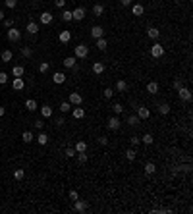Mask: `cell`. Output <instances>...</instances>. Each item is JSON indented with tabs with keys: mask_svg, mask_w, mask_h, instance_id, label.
<instances>
[{
	"mask_svg": "<svg viewBox=\"0 0 193 214\" xmlns=\"http://www.w3.org/2000/svg\"><path fill=\"white\" fill-rule=\"evenodd\" d=\"M126 89H127V83H126L124 79H118V83H116V91H118V93H124Z\"/></svg>",
	"mask_w": 193,
	"mask_h": 214,
	"instance_id": "cell-28",
	"label": "cell"
},
{
	"mask_svg": "<svg viewBox=\"0 0 193 214\" xmlns=\"http://www.w3.org/2000/svg\"><path fill=\"white\" fill-rule=\"evenodd\" d=\"M147 93L156 95V93H159V83H156V81H149V83H147Z\"/></svg>",
	"mask_w": 193,
	"mask_h": 214,
	"instance_id": "cell-15",
	"label": "cell"
},
{
	"mask_svg": "<svg viewBox=\"0 0 193 214\" xmlns=\"http://www.w3.org/2000/svg\"><path fill=\"white\" fill-rule=\"evenodd\" d=\"M35 127H39V129H41V127H42V120H37V122H35Z\"/></svg>",
	"mask_w": 193,
	"mask_h": 214,
	"instance_id": "cell-55",
	"label": "cell"
},
{
	"mask_svg": "<svg viewBox=\"0 0 193 214\" xmlns=\"http://www.w3.org/2000/svg\"><path fill=\"white\" fill-rule=\"evenodd\" d=\"M155 172H156V166H155L153 162H147V164H145V174H147V176H153Z\"/></svg>",
	"mask_w": 193,
	"mask_h": 214,
	"instance_id": "cell-23",
	"label": "cell"
},
{
	"mask_svg": "<svg viewBox=\"0 0 193 214\" xmlns=\"http://www.w3.org/2000/svg\"><path fill=\"white\" fill-rule=\"evenodd\" d=\"M71 108H74V106H71V104H70L68 101H66V102H62V104H60V110H62V112H70Z\"/></svg>",
	"mask_w": 193,
	"mask_h": 214,
	"instance_id": "cell-39",
	"label": "cell"
},
{
	"mask_svg": "<svg viewBox=\"0 0 193 214\" xmlns=\"http://www.w3.org/2000/svg\"><path fill=\"white\" fill-rule=\"evenodd\" d=\"M68 102L71 106H79L83 102V97L79 95V93H70V98H68Z\"/></svg>",
	"mask_w": 193,
	"mask_h": 214,
	"instance_id": "cell-4",
	"label": "cell"
},
{
	"mask_svg": "<svg viewBox=\"0 0 193 214\" xmlns=\"http://www.w3.org/2000/svg\"><path fill=\"white\" fill-rule=\"evenodd\" d=\"M103 95H104V98H112L114 97V89H104Z\"/></svg>",
	"mask_w": 193,
	"mask_h": 214,
	"instance_id": "cell-47",
	"label": "cell"
},
{
	"mask_svg": "<svg viewBox=\"0 0 193 214\" xmlns=\"http://www.w3.org/2000/svg\"><path fill=\"white\" fill-rule=\"evenodd\" d=\"M4 18H6V16H4V12H2V10H0V21H2Z\"/></svg>",
	"mask_w": 193,
	"mask_h": 214,
	"instance_id": "cell-57",
	"label": "cell"
},
{
	"mask_svg": "<svg viewBox=\"0 0 193 214\" xmlns=\"http://www.w3.org/2000/svg\"><path fill=\"white\" fill-rule=\"evenodd\" d=\"M27 33L37 35V33H39V23H35V21H29V23H27Z\"/></svg>",
	"mask_w": 193,
	"mask_h": 214,
	"instance_id": "cell-17",
	"label": "cell"
},
{
	"mask_svg": "<svg viewBox=\"0 0 193 214\" xmlns=\"http://www.w3.org/2000/svg\"><path fill=\"white\" fill-rule=\"evenodd\" d=\"M54 6L56 8H64V6H66V0H54Z\"/></svg>",
	"mask_w": 193,
	"mask_h": 214,
	"instance_id": "cell-51",
	"label": "cell"
},
{
	"mask_svg": "<svg viewBox=\"0 0 193 214\" xmlns=\"http://www.w3.org/2000/svg\"><path fill=\"white\" fill-rule=\"evenodd\" d=\"M99 145H108V139H106V137H99Z\"/></svg>",
	"mask_w": 193,
	"mask_h": 214,
	"instance_id": "cell-52",
	"label": "cell"
},
{
	"mask_svg": "<svg viewBox=\"0 0 193 214\" xmlns=\"http://www.w3.org/2000/svg\"><path fill=\"white\" fill-rule=\"evenodd\" d=\"M12 50H4L2 52V62H12Z\"/></svg>",
	"mask_w": 193,
	"mask_h": 214,
	"instance_id": "cell-35",
	"label": "cell"
},
{
	"mask_svg": "<svg viewBox=\"0 0 193 214\" xmlns=\"http://www.w3.org/2000/svg\"><path fill=\"white\" fill-rule=\"evenodd\" d=\"M75 60H77L75 56H68V58H64V62H62V64H64L66 68H74V66H75Z\"/></svg>",
	"mask_w": 193,
	"mask_h": 214,
	"instance_id": "cell-21",
	"label": "cell"
},
{
	"mask_svg": "<svg viewBox=\"0 0 193 214\" xmlns=\"http://www.w3.org/2000/svg\"><path fill=\"white\" fill-rule=\"evenodd\" d=\"M143 12H145V8H143V6H141V4H133V6H131V14H133V16H135V18H139V16H143Z\"/></svg>",
	"mask_w": 193,
	"mask_h": 214,
	"instance_id": "cell-14",
	"label": "cell"
},
{
	"mask_svg": "<svg viewBox=\"0 0 193 214\" xmlns=\"http://www.w3.org/2000/svg\"><path fill=\"white\" fill-rule=\"evenodd\" d=\"M112 110H114V116H120V114L124 112V106L120 102H116V104H112Z\"/></svg>",
	"mask_w": 193,
	"mask_h": 214,
	"instance_id": "cell-32",
	"label": "cell"
},
{
	"mask_svg": "<svg viewBox=\"0 0 193 214\" xmlns=\"http://www.w3.org/2000/svg\"><path fill=\"white\" fill-rule=\"evenodd\" d=\"M93 14H95V16H103L104 14V6L103 4H95L93 6Z\"/></svg>",
	"mask_w": 193,
	"mask_h": 214,
	"instance_id": "cell-26",
	"label": "cell"
},
{
	"mask_svg": "<svg viewBox=\"0 0 193 214\" xmlns=\"http://www.w3.org/2000/svg\"><path fill=\"white\" fill-rule=\"evenodd\" d=\"M2 23H4L6 29H10V27H14V19H12V18H4V19H2Z\"/></svg>",
	"mask_w": 193,
	"mask_h": 214,
	"instance_id": "cell-38",
	"label": "cell"
},
{
	"mask_svg": "<svg viewBox=\"0 0 193 214\" xmlns=\"http://www.w3.org/2000/svg\"><path fill=\"white\" fill-rule=\"evenodd\" d=\"M71 110H74V118H75V120H81V118L85 116V110H83V108H71Z\"/></svg>",
	"mask_w": 193,
	"mask_h": 214,
	"instance_id": "cell-33",
	"label": "cell"
},
{
	"mask_svg": "<svg viewBox=\"0 0 193 214\" xmlns=\"http://www.w3.org/2000/svg\"><path fill=\"white\" fill-rule=\"evenodd\" d=\"M139 122H141L139 116H130V118H127V125H131V127H137Z\"/></svg>",
	"mask_w": 193,
	"mask_h": 214,
	"instance_id": "cell-25",
	"label": "cell"
},
{
	"mask_svg": "<svg viewBox=\"0 0 193 214\" xmlns=\"http://www.w3.org/2000/svg\"><path fill=\"white\" fill-rule=\"evenodd\" d=\"M41 114H42V118H50V116H52V106L45 104V106L41 108Z\"/></svg>",
	"mask_w": 193,
	"mask_h": 214,
	"instance_id": "cell-20",
	"label": "cell"
},
{
	"mask_svg": "<svg viewBox=\"0 0 193 214\" xmlns=\"http://www.w3.org/2000/svg\"><path fill=\"white\" fill-rule=\"evenodd\" d=\"M159 112H160V114H168V112H170V106H168L166 102H162V104L159 106Z\"/></svg>",
	"mask_w": 193,
	"mask_h": 214,
	"instance_id": "cell-40",
	"label": "cell"
},
{
	"mask_svg": "<svg viewBox=\"0 0 193 214\" xmlns=\"http://www.w3.org/2000/svg\"><path fill=\"white\" fill-rule=\"evenodd\" d=\"M8 83V73H4V71H0V85Z\"/></svg>",
	"mask_w": 193,
	"mask_h": 214,
	"instance_id": "cell-46",
	"label": "cell"
},
{
	"mask_svg": "<svg viewBox=\"0 0 193 214\" xmlns=\"http://www.w3.org/2000/svg\"><path fill=\"white\" fill-rule=\"evenodd\" d=\"M91 37H93V39H101V37H104V29H103L101 25L91 27Z\"/></svg>",
	"mask_w": 193,
	"mask_h": 214,
	"instance_id": "cell-8",
	"label": "cell"
},
{
	"mask_svg": "<svg viewBox=\"0 0 193 214\" xmlns=\"http://www.w3.org/2000/svg\"><path fill=\"white\" fill-rule=\"evenodd\" d=\"M23 176H25V172L21 168H18L16 172H14V177H16V180H23Z\"/></svg>",
	"mask_w": 193,
	"mask_h": 214,
	"instance_id": "cell-42",
	"label": "cell"
},
{
	"mask_svg": "<svg viewBox=\"0 0 193 214\" xmlns=\"http://www.w3.org/2000/svg\"><path fill=\"white\" fill-rule=\"evenodd\" d=\"M4 112H6V110H4V106H0V118L4 116Z\"/></svg>",
	"mask_w": 193,
	"mask_h": 214,
	"instance_id": "cell-56",
	"label": "cell"
},
{
	"mask_svg": "<svg viewBox=\"0 0 193 214\" xmlns=\"http://www.w3.org/2000/svg\"><path fill=\"white\" fill-rule=\"evenodd\" d=\"M62 19L64 21H71V10H64L62 12Z\"/></svg>",
	"mask_w": 193,
	"mask_h": 214,
	"instance_id": "cell-41",
	"label": "cell"
},
{
	"mask_svg": "<svg viewBox=\"0 0 193 214\" xmlns=\"http://www.w3.org/2000/svg\"><path fill=\"white\" fill-rule=\"evenodd\" d=\"M12 75L14 77H21V75H23V68H21V66H14L12 68Z\"/></svg>",
	"mask_w": 193,
	"mask_h": 214,
	"instance_id": "cell-29",
	"label": "cell"
},
{
	"mask_svg": "<svg viewBox=\"0 0 193 214\" xmlns=\"http://www.w3.org/2000/svg\"><path fill=\"white\" fill-rule=\"evenodd\" d=\"M70 39H71V33L70 31H60L58 33V41L60 42H70Z\"/></svg>",
	"mask_w": 193,
	"mask_h": 214,
	"instance_id": "cell-18",
	"label": "cell"
},
{
	"mask_svg": "<svg viewBox=\"0 0 193 214\" xmlns=\"http://www.w3.org/2000/svg\"><path fill=\"white\" fill-rule=\"evenodd\" d=\"M130 141H131V147H137L139 143H141V137H135V135H133V137H131Z\"/></svg>",
	"mask_w": 193,
	"mask_h": 214,
	"instance_id": "cell-49",
	"label": "cell"
},
{
	"mask_svg": "<svg viewBox=\"0 0 193 214\" xmlns=\"http://www.w3.org/2000/svg\"><path fill=\"white\" fill-rule=\"evenodd\" d=\"M21 139H23V143H31L35 137H33L31 131H23V133H21Z\"/></svg>",
	"mask_w": 193,
	"mask_h": 214,
	"instance_id": "cell-31",
	"label": "cell"
},
{
	"mask_svg": "<svg viewBox=\"0 0 193 214\" xmlns=\"http://www.w3.org/2000/svg\"><path fill=\"white\" fill-rule=\"evenodd\" d=\"M162 54H164V46L160 45V42H155V45L151 46V56L153 58H160Z\"/></svg>",
	"mask_w": 193,
	"mask_h": 214,
	"instance_id": "cell-3",
	"label": "cell"
},
{
	"mask_svg": "<svg viewBox=\"0 0 193 214\" xmlns=\"http://www.w3.org/2000/svg\"><path fill=\"white\" fill-rule=\"evenodd\" d=\"M75 154H77V153H75V149H71V147L66 149V156H68V158H74Z\"/></svg>",
	"mask_w": 193,
	"mask_h": 214,
	"instance_id": "cell-44",
	"label": "cell"
},
{
	"mask_svg": "<svg viewBox=\"0 0 193 214\" xmlns=\"http://www.w3.org/2000/svg\"><path fill=\"white\" fill-rule=\"evenodd\" d=\"M131 2H133V0H120V4H122V6H131Z\"/></svg>",
	"mask_w": 193,
	"mask_h": 214,
	"instance_id": "cell-53",
	"label": "cell"
},
{
	"mask_svg": "<svg viewBox=\"0 0 193 214\" xmlns=\"http://www.w3.org/2000/svg\"><path fill=\"white\" fill-rule=\"evenodd\" d=\"M37 143H39V145H46V143H48V135L46 133H39L37 135Z\"/></svg>",
	"mask_w": 193,
	"mask_h": 214,
	"instance_id": "cell-30",
	"label": "cell"
},
{
	"mask_svg": "<svg viewBox=\"0 0 193 214\" xmlns=\"http://www.w3.org/2000/svg\"><path fill=\"white\" fill-rule=\"evenodd\" d=\"M83 18H85V8H75V10H71V19L81 21Z\"/></svg>",
	"mask_w": 193,
	"mask_h": 214,
	"instance_id": "cell-9",
	"label": "cell"
},
{
	"mask_svg": "<svg viewBox=\"0 0 193 214\" xmlns=\"http://www.w3.org/2000/svg\"><path fill=\"white\" fill-rule=\"evenodd\" d=\"M6 37H8V41H10V42H18V41L21 39V31H19V29H16V27H10L8 33H6Z\"/></svg>",
	"mask_w": 193,
	"mask_h": 214,
	"instance_id": "cell-2",
	"label": "cell"
},
{
	"mask_svg": "<svg viewBox=\"0 0 193 214\" xmlns=\"http://www.w3.org/2000/svg\"><path fill=\"white\" fill-rule=\"evenodd\" d=\"M25 108L29 112H35V110H37V102H35L33 98H27V101H25Z\"/></svg>",
	"mask_w": 193,
	"mask_h": 214,
	"instance_id": "cell-22",
	"label": "cell"
},
{
	"mask_svg": "<svg viewBox=\"0 0 193 214\" xmlns=\"http://www.w3.org/2000/svg\"><path fill=\"white\" fill-rule=\"evenodd\" d=\"M178 95H180L182 101H191V91H189L187 87H183V85L178 89Z\"/></svg>",
	"mask_w": 193,
	"mask_h": 214,
	"instance_id": "cell-6",
	"label": "cell"
},
{
	"mask_svg": "<svg viewBox=\"0 0 193 214\" xmlns=\"http://www.w3.org/2000/svg\"><path fill=\"white\" fill-rule=\"evenodd\" d=\"M137 116L139 120H147V118H151V110L147 106H137Z\"/></svg>",
	"mask_w": 193,
	"mask_h": 214,
	"instance_id": "cell-7",
	"label": "cell"
},
{
	"mask_svg": "<svg viewBox=\"0 0 193 214\" xmlns=\"http://www.w3.org/2000/svg\"><path fill=\"white\" fill-rule=\"evenodd\" d=\"M74 149H75V153H87V143L85 141H77Z\"/></svg>",
	"mask_w": 193,
	"mask_h": 214,
	"instance_id": "cell-19",
	"label": "cell"
},
{
	"mask_svg": "<svg viewBox=\"0 0 193 214\" xmlns=\"http://www.w3.org/2000/svg\"><path fill=\"white\" fill-rule=\"evenodd\" d=\"M21 54L29 58V56H31V48H29V46H23V48H21Z\"/></svg>",
	"mask_w": 193,
	"mask_h": 214,
	"instance_id": "cell-50",
	"label": "cell"
},
{
	"mask_svg": "<svg viewBox=\"0 0 193 214\" xmlns=\"http://www.w3.org/2000/svg\"><path fill=\"white\" fill-rule=\"evenodd\" d=\"M0 39H2V35H0Z\"/></svg>",
	"mask_w": 193,
	"mask_h": 214,
	"instance_id": "cell-58",
	"label": "cell"
},
{
	"mask_svg": "<svg viewBox=\"0 0 193 214\" xmlns=\"http://www.w3.org/2000/svg\"><path fill=\"white\" fill-rule=\"evenodd\" d=\"M108 129H112V131H118L120 129V118L118 116H112V118H108Z\"/></svg>",
	"mask_w": 193,
	"mask_h": 214,
	"instance_id": "cell-5",
	"label": "cell"
},
{
	"mask_svg": "<svg viewBox=\"0 0 193 214\" xmlns=\"http://www.w3.org/2000/svg\"><path fill=\"white\" fill-rule=\"evenodd\" d=\"M74 56H75V58H87V56H89V46L83 45V42H81V45H77L74 48Z\"/></svg>",
	"mask_w": 193,
	"mask_h": 214,
	"instance_id": "cell-1",
	"label": "cell"
},
{
	"mask_svg": "<svg viewBox=\"0 0 193 214\" xmlns=\"http://www.w3.org/2000/svg\"><path fill=\"white\" fill-rule=\"evenodd\" d=\"M52 81H54L56 85H60V83H64V81H66V75H64L62 71H56V73L52 75Z\"/></svg>",
	"mask_w": 193,
	"mask_h": 214,
	"instance_id": "cell-16",
	"label": "cell"
},
{
	"mask_svg": "<svg viewBox=\"0 0 193 214\" xmlns=\"http://www.w3.org/2000/svg\"><path fill=\"white\" fill-rule=\"evenodd\" d=\"M75 156H77V160H79V164H85V162H87V154H85V153H77Z\"/></svg>",
	"mask_w": 193,
	"mask_h": 214,
	"instance_id": "cell-43",
	"label": "cell"
},
{
	"mask_svg": "<svg viewBox=\"0 0 193 214\" xmlns=\"http://www.w3.org/2000/svg\"><path fill=\"white\" fill-rule=\"evenodd\" d=\"M135 156H137L135 149H127V151H126V158H127V160H135Z\"/></svg>",
	"mask_w": 193,
	"mask_h": 214,
	"instance_id": "cell-34",
	"label": "cell"
},
{
	"mask_svg": "<svg viewBox=\"0 0 193 214\" xmlns=\"http://www.w3.org/2000/svg\"><path fill=\"white\" fill-rule=\"evenodd\" d=\"M12 87L16 89V91H21L25 87V83H23V79H21V77H14V81H12Z\"/></svg>",
	"mask_w": 193,
	"mask_h": 214,
	"instance_id": "cell-13",
	"label": "cell"
},
{
	"mask_svg": "<svg viewBox=\"0 0 193 214\" xmlns=\"http://www.w3.org/2000/svg\"><path fill=\"white\" fill-rule=\"evenodd\" d=\"M70 199H71V201H77V199H79V193H77L75 189H71L70 191Z\"/></svg>",
	"mask_w": 193,
	"mask_h": 214,
	"instance_id": "cell-48",
	"label": "cell"
},
{
	"mask_svg": "<svg viewBox=\"0 0 193 214\" xmlns=\"http://www.w3.org/2000/svg\"><path fill=\"white\" fill-rule=\"evenodd\" d=\"M74 210L79 212V214H83L85 210H87V203H83V201H79V199H77V201H74Z\"/></svg>",
	"mask_w": 193,
	"mask_h": 214,
	"instance_id": "cell-11",
	"label": "cell"
},
{
	"mask_svg": "<svg viewBox=\"0 0 193 214\" xmlns=\"http://www.w3.org/2000/svg\"><path fill=\"white\" fill-rule=\"evenodd\" d=\"M141 141L145 143V145H151V143H153V135H151V133H145V135L141 137Z\"/></svg>",
	"mask_w": 193,
	"mask_h": 214,
	"instance_id": "cell-36",
	"label": "cell"
},
{
	"mask_svg": "<svg viewBox=\"0 0 193 214\" xmlns=\"http://www.w3.org/2000/svg\"><path fill=\"white\" fill-rule=\"evenodd\" d=\"M93 71H95V73H103L104 71V64L103 62H95L93 64Z\"/></svg>",
	"mask_w": 193,
	"mask_h": 214,
	"instance_id": "cell-27",
	"label": "cell"
},
{
	"mask_svg": "<svg viewBox=\"0 0 193 214\" xmlns=\"http://www.w3.org/2000/svg\"><path fill=\"white\" fill-rule=\"evenodd\" d=\"M106 46H108V42H106V39H104V37L97 39V48H99V50H106Z\"/></svg>",
	"mask_w": 193,
	"mask_h": 214,
	"instance_id": "cell-24",
	"label": "cell"
},
{
	"mask_svg": "<svg viewBox=\"0 0 193 214\" xmlns=\"http://www.w3.org/2000/svg\"><path fill=\"white\" fill-rule=\"evenodd\" d=\"M147 37L153 39V41H156V39L160 37V31L156 29V27H149V29H147Z\"/></svg>",
	"mask_w": 193,
	"mask_h": 214,
	"instance_id": "cell-12",
	"label": "cell"
},
{
	"mask_svg": "<svg viewBox=\"0 0 193 214\" xmlns=\"http://www.w3.org/2000/svg\"><path fill=\"white\" fill-rule=\"evenodd\" d=\"M48 68H50V64H48V62H42V64H39V71H41V73H46V71H48Z\"/></svg>",
	"mask_w": 193,
	"mask_h": 214,
	"instance_id": "cell-37",
	"label": "cell"
},
{
	"mask_svg": "<svg viewBox=\"0 0 193 214\" xmlns=\"http://www.w3.org/2000/svg\"><path fill=\"white\" fill-rule=\"evenodd\" d=\"M4 4H6V8H16L18 0H4Z\"/></svg>",
	"mask_w": 193,
	"mask_h": 214,
	"instance_id": "cell-45",
	"label": "cell"
},
{
	"mask_svg": "<svg viewBox=\"0 0 193 214\" xmlns=\"http://www.w3.org/2000/svg\"><path fill=\"white\" fill-rule=\"evenodd\" d=\"M172 85H174V89H180V87H182V81H180V79H176Z\"/></svg>",
	"mask_w": 193,
	"mask_h": 214,
	"instance_id": "cell-54",
	"label": "cell"
},
{
	"mask_svg": "<svg viewBox=\"0 0 193 214\" xmlns=\"http://www.w3.org/2000/svg\"><path fill=\"white\" fill-rule=\"evenodd\" d=\"M39 21L42 25H48V23H52V14L50 12H42L41 16H39Z\"/></svg>",
	"mask_w": 193,
	"mask_h": 214,
	"instance_id": "cell-10",
	"label": "cell"
}]
</instances>
